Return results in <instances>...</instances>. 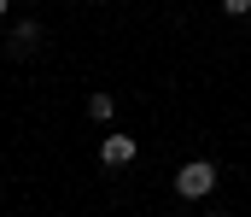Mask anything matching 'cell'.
<instances>
[{"label":"cell","instance_id":"obj_1","mask_svg":"<svg viewBox=\"0 0 251 217\" xmlns=\"http://www.w3.org/2000/svg\"><path fill=\"white\" fill-rule=\"evenodd\" d=\"M216 176H222V170H216L210 158H187V164L176 170V194H181V200H210V194H216Z\"/></svg>","mask_w":251,"mask_h":217},{"label":"cell","instance_id":"obj_2","mask_svg":"<svg viewBox=\"0 0 251 217\" xmlns=\"http://www.w3.org/2000/svg\"><path fill=\"white\" fill-rule=\"evenodd\" d=\"M134 153H140V141L117 129V135H105V141H100V164H105V170H123V164H134Z\"/></svg>","mask_w":251,"mask_h":217},{"label":"cell","instance_id":"obj_3","mask_svg":"<svg viewBox=\"0 0 251 217\" xmlns=\"http://www.w3.org/2000/svg\"><path fill=\"white\" fill-rule=\"evenodd\" d=\"M41 35H47V30H41L35 18H18V24H12V35H6V53H12V59H29V53L41 47Z\"/></svg>","mask_w":251,"mask_h":217},{"label":"cell","instance_id":"obj_4","mask_svg":"<svg viewBox=\"0 0 251 217\" xmlns=\"http://www.w3.org/2000/svg\"><path fill=\"white\" fill-rule=\"evenodd\" d=\"M88 118H94V124H111V118H117V100H111L105 88H94V94H88Z\"/></svg>","mask_w":251,"mask_h":217},{"label":"cell","instance_id":"obj_5","mask_svg":"<svg viewBox=\"0 0 251 217\" xmlns=\"http://www.w3.org/2000/svg\"><path fill=\"white\" fill-rule=\"evenodd\" d=\"M222 12L228 18H251V0H222Z\"/></svg>","mask_w":251,"mask_h":217},{"label":"cell","instance_id":"obj_6","mask_svg":"<svg viewBox=\"0 0 251 217\" xmlns=\"http://www.w3.org/2000/svg\"><path fill=\"white\" fill-rule=\"evenodd\" d=\"M6 12H12V0H0V18H6Z\"/></svg>","mask_w":251,"mask_h":217},{"label":"cell","instance_id":"obj_7","mask_svg":"<svg viewBox=\"0 0 251 217\" xmlns=\"http://www.w3.org/2000/svg\"><path fill=\"white\" fill-rule=\"evenodd\" d=\"M204 217H222V212H204Z\"/></svg>","mask_w":251,"mask_h":217}]
</instances>
